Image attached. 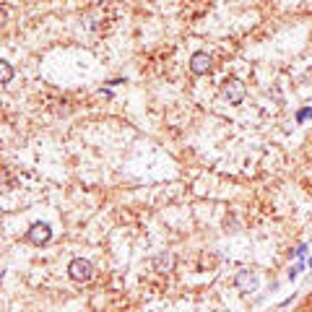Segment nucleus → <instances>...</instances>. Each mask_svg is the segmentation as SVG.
<instances>
[{
	"instance_id": "2",
	"label": "nucleus",
	"mask_w": 312,
	"mask_h": 312,
	"mask_svg": "<svg viewBox=\"0 0 312 312\" xmlns=\"http://www.w3.org/2000/svg\"><path fill=\"white\" fill-rule=\"evenodd\" d=\"M26 239H29L32 245H47V242L52 239V229H50V224H44V221L32 224V229L26 232Z\"/></svg>"
},
{
	"instance_id": "4",
	"label": "nucleus",
	"mask_w": 312,
	"mask_h": 312,
	"mask_svg": "<svg viewBox=\"0 0 312 312\" xmlns=\"http://www.w3.org/2000/svg\"><path fill=\"white\" fill-rule=\"evenodd\" d=\"M190 70L195 76H206L211 70V58H208L206 52H195L193 58H190Z\"/></svg>"
},
{
	"instance_id": "1",
	"label": "nucleus",
	"mask_w": 312,
	"mask_h": 312,
	"mask_svg": "<svg viewBox=\"0 0 312 312\" xmlns=\"http://www.w3.org/2000/svg\"><path fill=\"white\" fill-rule=\"evenodd\" d=\"M247 94V86H245V81L239 78H229V81H224V86H221V97L229 102V104H239Z\"/></svg>"
},
{
	"instance_id": "8",
	"label": "nucleus",
	"mask_w": 312,
	"mask_h": 312,
	"mask_svg": "<svg viewBox=\"0 0 312 312\" xmlns=\"http://www.w3.org/2000/svg\"><path fill=\"white\" fill-rule=\"evenodd\" d=\"M309 117H312V109H309V107H302V109L297 112V123H307Z\"/></svg>"
},
{
	"instance_id": "7",
	"label": "nucleus",
	"mask_w": 312,
	"mask_h": 312,
	"mask_svg": "<svg viewBox=\"0 0 312 312\" xmlns=\"http://www.w3.org/2000/svg\"><path fill=\"white\" fill-rule=\"evenodd\" d=\"M11 78H13V68H11V63H8V60H0V81L8 83Z\"/></svg>"
},
{
	"instance_id": "6",
	"label": "nucleus",
	"mask_w": 312,
	"mask_h": 312,
	"mask_svg": "<svg viewBox=\"0 0 312 312\" xmlns=\"http://www.w3.org/2000/svg\"><path fill=\"white\" fill-rule=\"evenodd\" d=\"M172 266H175V258L169 252H161L159 258L154 260V268L159 271V273H166V271H172Z\"/></svg>"
},
{
	"instance_id": "5",
	"label": "nucleus",
	"mask_w": 312,
	"mask_h": 312,
	"mask_svg": "<svg viewBox=\"0 0 312 312\" xmlns=\"http://www.w3.org/2000/svg\"><path fill=\"white\" fill-rule=\"evenodd\" d=\"M237 286H239L242 292H247V289L252 292V289H258V278H255V273H247V271H245V273L237 276Z\"/></svg>"
},
{
	"instance_id": "3",
	"label": "nucleus",
	"mask_w": 312,
	"mask_h": 312,
	"mask_svg": "<svg viewBox=\"0 0 312 312\" xmlns=\"http://www.w3.org/2000/svg\"><path fill=\"white\" fill-rule=\"evenodd\" d=\"M91 273H94V271H91V263L83 260V258H73L70 266H68V276H70L73 281H89Z\"/></svg>"
}]
</instances>
